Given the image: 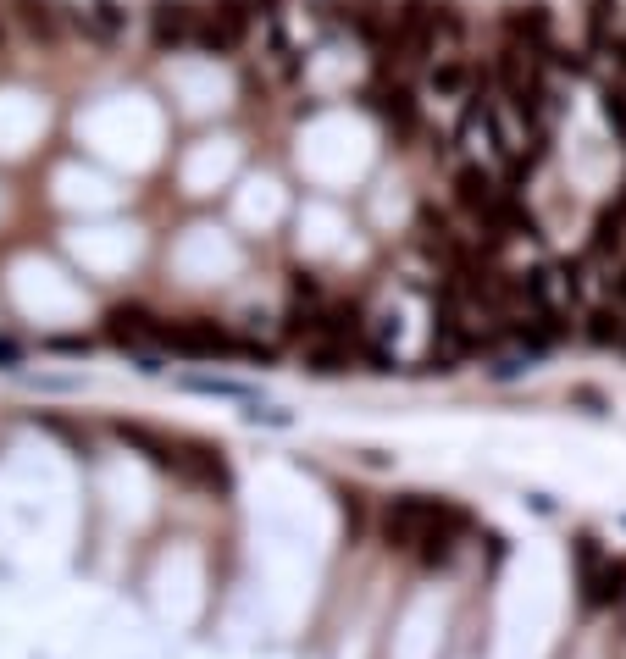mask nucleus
<instances>
[{
  "instance_id": "nucleus-1",
  "label": "nucleus",
  "mask_w": 626,
  "mask_h": 659,
  "mask_svg": "<svg viewBox=\"0 0 626 659\" xmlns=\"http://www.w3.org/2000/svg\"><path fill=\"white\" fill-rule=\"evenodd\" d=\"M377 532H383V543L394 554H410L427 571H438V565L455 560L460 538L471 532V516L449 499H433V493H399V499L383 504Z\"/></svg>"
},
{
  "instance_id": "nucleus-2",
  "label": "nucleus",
  "mask_w": 626,
  "mask_h": 659,
  "mask_svg": "<svg viewBox=\"0 0 626 659\" xmlns=\"http://www.w3.org/2000/svg\"><path fill=\"white\" fill-rule=\"evenodd\" d=\"M577 588L588 610H610V604L626 599V560H610L599 549V538H588V532L577 538Z\"/></svg>"
},
{
  "instance_id": "nucleus-3",
  "label": "nucleus",
  "mask_w": 626,
  "mask_h": 659,
  "mask_svg": "<svg viewBox=\"0 0 626 659\" xmlns=\"http://www.w3.org/2000/svg\"><path fill=\"white\" fill-rule=\"evenodd\" d=\"M250 0H217L211 12H194V45L200 50H211V56H228V50H239V39H244V28H250V12H244Z\"/></svg>"
},
{
  "instance_id": "nucleus-4",
  "label": "nucleus",
  "mask_w": 626,
  "mask_h": 659,
  "mask_svg": "<svg viewBox=\"0 0 626 659\" xmlns=\"http://www.w3.org/2000/svg\"><path fill=\"white\" fill-rule=\"evenodd\" d=\"M499 78H505L510 100L521 106V117L532 111V100H543V89H538V56H532L527 45H510L505 56H499Z\"/></svg>"
},
{
  "instance_id": "nucleus-5",
  "label": "nucleus",
  "mask_w": 626,
  "mask_h": 659,
  "mask_svg": "<svg viewBox=\"0 0 626 659\" xmlns=\"http://www.w3.org/2000/svg\"><path fill=\"white\" fill-rule=\"evenodd\" d=\"M455 200L466 205L471 216L494 222V216H499V205H505V194H499V183L488 178L482 167H460V172H455Z\"/></svg>"
},
{
  "instance_id": "nucleus-6",
  "label": "nucleus",
  "mask_w": 626,
  "mask_h": 659,
  "mask_svg": "<svg viewBox=\"0 0 626 659\" xmlns=\"http://www.w3.org/2000/svg\"><path fill=\"white\" fill-rule=\"evenodd\" d=\"M189 34H194V6L189 0H156V6H150V39H156L161 50L183 45Z\"/></svg>"
},
{
  "instance_id": "nucleus-7",
  "label": "nucleus",
  "mask_w": 626,
  "mask_h": 659,
  "mask_svg": "<svg viewBox=\"0 0 626 659\" xmlns=\"http://www.w3.org/2000/svg\"><path fill=\"white\" fill-rule=\"evenodd\" d=\"M366 100H372V111H377V117H388L399 133L416 128V95H410L405 84H377Z\"/></svg>"
},
{
  "instance_id": "nucleus-8",
  "label": "nucleus",
  "mask_w": 626,
  "mask_h": 659,
  "mask_svg": "<svg viewBox=\"0 0 626 659\" xmlns=\"http://www.w3.org/2000/svg\"><path fill=\"white\" fill-rule=\"evenodd\" d=\"M156 316H150V311H139V305H117V311H111L106 316V333L111 338H117V344H139V338H156Z\"/></svg>"
},
{
  "instance_id": "nucleus-9",
  "label": "nucleus",
  "mask_w": 626,
  "mask_h": 659,
  "mask_svg": "<svg viewBox=\"0 0 626 659\" xmlns=\"http://www.w3.org/2000/svg\"><path fill=\"white\" fill-rule=\"evenodd\" d=\"M78 23H84V34H95V39H117L122 28H128V12H122L117 0H95L89 17H78Z\"/></svg>"
},
{
  "instance_id": "nucleus-10",
  "label": "nucleus",
  "mask_w": 626,
  "mask_h": 659,
  "mask_svg": "<svg viewBox=\"0 0 626 659\" xmlns=\"http://www.w3.org/2000/svg\"><path fill=\"white\" fill-rule=\"evenodd\" d=\"M12 12H17V23H23L34 39H56L61 34L56 28V6H45V0H17Z\"/></svg>"
},
{
  "instance_id": "nucleus-11",
  "label": "nucleus",
  "mask_w": 626,
  "mask_h": 659,
  "mask_svg": "<svg viewBox=\"0 0 626 659\" xmlns=\"http://www.w3.org/2000/svg\"><path fill=\"white\" fill-rule=\"evenodd\" d=\"M588 338H593L599 349L626 344V316H621V311H610V305H604V311H593V316H588Z\"/></svg>"
},
{
  "instance_id": "nucleus-12",
  "label": "nucleus",
  "mask_w": 626,
  "mask_h": 659,
  "mask_svg": "<svg viewBox=\"0 0 626 659\" xmlns=\"http://www.w3.org/2000/svg\"><path fill=\"white\" fill-rule=\"evenodd\" d=\"M305 366H311L316 377H338L350 366V344H316L311 355H305Z\"/></svg>"
},
{
  "instance_id": "nucleus-13",
  "label": "nucleus",
  "mask_w": 626,
  "mask_h": 659,
  "mask_svg": "<svg viewBox=\"0 0 626 659\" xmlns=\"http://www.w3.org/2000/svg\"><path fill=\"white\" fill-rule=\"evenodd\" d=\"M466 84H471L466 61H438V67H433V89H438V95H460Z\"/></svg>"
},
{
  "instance_id": "nucleus-14",
  "label": "nucleus",
  "mask_w": 626,
  "mask_h": 659,
  "mask_svg": "<svg viewBox=\"0 0 626 659\" xmlns=\"http://www.w3.org/2000/svg\"><path fill=\"white\" fill-rule=\"evenodd\" d=\"M510 34H521V39H543V34H549V6H521V12L510 17Z\"/></svg>"
},
{
  "instance_id": "nucleus-15",
  "label": "nucleus",
  "mask_w": 626,
  "mask_h": 659,
  "mask_svg": "<svg viewBox=\"0 0 626 659\" xmlns=\"http://www.w3.org/2000/svg\"><path fill=\"white\" fill-rule=\"evenodd\" d=\"M621 222H626L621 205H610V211L599 216V228H593V250H599V255H610L615 244H621Z\"/></svg>"
},
{
  "instance_id": "nucleus-16",
  "label": "nucleus",
  "mask_w": 626,
  "mask_h": 659,
  "mask_svg": "<svg viewBox=\"0 0 626 659\" xmlns=\"http://www.w3.org/2000/svg\"><path fill=\"white\" fill-rule=\"evenodd\" d=\"M599 111H604V122H610V128L626 139V89H615V84H610V89L599 95Z\"/></svg>"
},
{
  "instance_id": "nucleus-17",
  "label": "nucleus",
  "mask_w": 626,
  "mask_h": 659,
  "mask_svg": "<svg viewBox=\"0 0 626 659\" xmlns=\"http://www.w3.org/2000/svg\"><path fill=\"white\" fill-rule=\"evenodd\" d=\"M610 12H615V0H588V39L593 45H604V34H610Z\"/></svg>"
},
{
  "instance_id": "nucleus-18",
  "label": "nucleus",
  "mask_w": 626,
  "mask_h": 659,
  "mask_svg": "<svg viewBox=\"0 0 626 659\" xmlns=\"http://www.w3.org/2000/svg\"><path fill=\"white\" fill-rule=\"evenodd\" d=\"M183 388H194V394H244L239 383H228V377H183Z\"/></svg>"
},
{
  "instance_id": "nucleus-19",
  "label": "nucleus",
  "mask_w": 626,
  "mask_h": 659,
  "mask_svg": "<svg viewBox=\"0 0 626 659\" xmlns=\"http://www.w3.org/2000/svg\"><path fill=\"white\" fill-rule=\"evenodd\" d=\"M294 294H300V300H316L322 288H316V277H311V272H294Z\"/></svg>"
},
{
  "instance_id": "nucleus-20",
  "label": "nucleus",
  "mask_w": 626,
  "mask_h": 659,
  "mask_svg": "<svg viewBox=\"0 0 626 659\" xmlns=\"http://www.w3.org/2000/svg\"><path fill=\"white\" fill-rule=\"evenodd\" d=\"M571 399H577V405H588V410H593V416H599V410H604V399H599V394H593V388H577V394H571Z\"/></svg>"
},
{
  "instance_id": "nucleus-21",
  "label": "nucleus",
  "mask_w": 626,
  "mask_h": 659,
  "mask_svg": "<svg viewBox=\"0 0 626 659\" xmlns=\"http://www.w3.org/2000/svg\"><path fill=\"white\" fill-rule=\"evenodd\" d=\"M0 366H17V344H6V338H0Z\"/></svg>"
},
{
  "instance_id": "nucleus-22",
  "label": "nucleus",
  "mask_w": 626,
  "mask_h": 659,
  "mask_svg": "<svg viewBox=\"0 0 626 659\" xmlns=\"http://www.w3.org/2000/svg\"><path fill=\"white\" fill-rule=\"evenodd\" d=\"M610 56L621 61V72H626V39H615V45H610Z\"/></svg>"
},
{
  "instance_id": "nucleus-23",
  "label": "nucleus",
  "mask_w": 626,
  "mask_h": 659,
  "mask_svg": "<svg viewBox=\"0 0 626 659\" xmlns=\"http://www.w3.org/2000/svg\"><path fill=\"white\" fill-rule=\"evenodd\" d=\"M615 288H621V300H626V272H621V283H615Z\"/></svg>"
},
{
  "instance_id": "nucleus-24",
  "label": "nucleus",
  "mask_w": 626,
  "mask_h": 659,
  "mask_svg": "<svg viewBox=\"0 0 626 659\" xmlns=\"http://www.w3.org/2000/svg\"><path fill=\"white\" fill-rule=\"evenodd\" d=\"M0 45H6V28H0Z\"/></svg>"
}]
</instances>
